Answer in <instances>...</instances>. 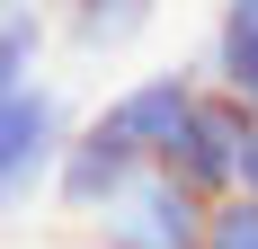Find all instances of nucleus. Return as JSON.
I'll use <instances>...</instances> for the list:
<instances>
[{"label": "nucleus", "mask_w": 258, "mask_h": 249, "mask_svg": "<svg viewBox=\"0 0 258 249\" xmlns=\"http://www.w3.org/2000/svg\"><path fill=\"white\" fill-rule=\"evenodd\" d=\"M152 27H160V0H62V9H53V36L72 53H89V63L134 53Z\"/></svg>", "instance_id": "nucleus-6"}, {"label": "nucleus", "mask_w": 258, "mask_h": 249, "mask_svg": "<svg viewBox=\"0 0 258 249\" xmlns=\"http://www.w3.org/2000/svg\"><path fill=\"white\" fill-rule=\"evenodd\" d=\"M196 72L258 116V0H214V36H205V63Z\"/></svg>", "instance_id": "nucleus-7"}, {"label": "nucleus", "mask_w": 258, "mask_h": 249, "mask_svg": "<svg viewBox=\"0 0 258 249\" xmlns=\"http://www.w3.org/2000/svg\"><path fill=\"white\" fill-rule=\"evenodd\" d=\"M89 249H98V240H89Z\"/></svg>", "instance_id": "nucleus-11"}, {"label": "nucleus", "mask_w": 258, "mask_h": 249, "mask_svg": "<svg viewBox=\"0 0 258 249\" xmlns=\"http://www.w3.org/2000/svg\"><path fill=\"white\" fill-rule=\"evenodd\" d=\"M89 231H98V249H205V196L178 187L169 169H143Z\"/></svg>", "instance_id": "nucleus-4"}, {"label": "nucleus", "mask_w": 258, "mask_h": 249, "mask_svg": "<svg viewBox=\"0 0 258 249\" xmlns=\"http://www.w3.org/2000/svg\"><path fill=\"white\" fill-rule=\"evenodd\" d=\"M152 169V160H143V151L125 143V134H116V125L98 116V107H89V116H72V134H62V151H53V178H45V196L62 205V214H72V223H98L107 205L125 196L134 178Z\"/></svg>", "instance_id": "nucleus-2"}, {"label": "nucleus", "mask_w": 258, "mask_h": 249, "mask_svg": "<svg viewBox=\"0 0 258 249\" xmlns=\"http://www.w3.org/2000/svg\"><path fill=\"white\" fill-rule=\"evenodd\" d=\"M205 249H258V196H214L205 205Z\"/></svg>", "instance_id": "nucleus-9"}, {"label": "nucleus", "mask_w": 258, "mask_h": 249, "mask_svg": "<svg viewBox=\"0 0 258 249\" xmlns=\"http://www.w3.org/2000/svg\"><path fill=\"white\" fill-rule=\"evenodd\" d=\"M240 196H258V116H249V134H240Z\"/></svg>", "instance_id": "nucleus-10"}, {"label": "nucleus", "mask_w": 258, "mask_h": 249, "mask_svg": "<svg viewBox=\"0 0 258 249\" xmlns=\"http://www.w3.org/2000/svg\"><path fill=\"white\" fill-rule=\"evenodd\" d=\"M62 134H72V107H62V89H53V80H27V89H9V98H0V223L36 214Z\"/></svg>", "instance_id": "nucleus-1"}, {"label": "nucleus", "mask_w": 258, "mask_h": 249, "mask_svg": "<svg viewBox=\"0 0 258 249\" xmlns=\"http://www.w3.org/2000/svg\"><path fill=\"white\" fill-rule=\"evenodd\" d=\"M196 89H205V72H196V63H169V72H143V80H125V89L98 107V116L116 125V134L143 151V160H160V143L178 134V116L196 107Z\"/></svg>", "instance_id": "nucleus-5"}, {"label": "nucleus", "mask_w": 258, "mask_h": 249, "mask_svg": "<svg viewBox=\"0 0 258 249\" xmlns=\"http://www.w3.org/2000/svg\"><path fill=\"white\" fill-rule=\"evenodd\" d=\"M240 134H249V107L232 98V89H196V107H187L178 116V134H169V143H160V160L152 169H169L178 178V187H196V196H232L240 187Z\"/></svg>", "instance_id": "nucleus-3"}, {"label": "nucleus", "mask_w": 258, "mask_h": 249, "mask_svg": "<svg viewBox=\"0 0 258 249\" xmlns=\"http://www.w3.org/2000/svg\"><path fill=\"white\" fill-rule=\"evenodd\" d=\"M45 63H53V9L0 0V98L27 89V80H45Z\"/></svg>", "instance_id": "nucleus-8"}]
</instances>
